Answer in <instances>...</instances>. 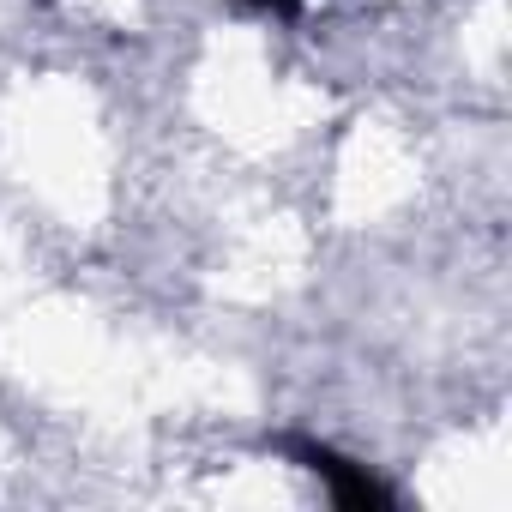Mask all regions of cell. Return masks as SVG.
Listing matches in <instances>:
<instances>
[{
    "label": "cell",
    "instance_id": "1",
    "mask_svg": "<svg viewBox=\"0 0 512 512\" xmlns=\"http://www.w3.org/2000/svg\"><path fill=\"white\" fill-rule=\"evenodd\" d=\"M302 458H308L314 476L332 482V494H338L344 506H392V494H386L368 470H356L350 458H338V452H326V446H302Z\"/></svg>",
    "mask_w": 512,
    "mask_h": 512
},
{
    "label": "cell",
    "instance_id": "2",
    "mask_svg": "<svg viewBox=\"0 0 512 512\" xmlns=\"http://www.w3.org/2000/svg\"><path fill=\"white\" fill-rule=\"evenodd\" d=\"M260 7H290V0H260Z\"/></svg>",
    "mask_w": 512,
    "mask_h": 512
}]
</instances>
